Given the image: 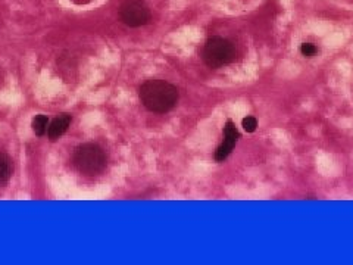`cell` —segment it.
<instances>
[{
  "label": "cell",
  "mask_w": 353,
  "mask_h": 265,
  "mask_svg": "<svg viewBox=\"0 0 353 265\" xmlns=\"http://www.w3.org/2000/svg\"><path fill=\"white\" fill-rule=\"evenodd\" d=\"M121 19L125 25L137 28L150 21V10L141 0H128L121 7Z\"/></svg>",
  "instance_id": "4"
},
{
  "label": "cell",
  "mask_w": 353,
  "mask_h": 265,
  "mask_svg": "<svg viewBox=\"0 0 353 265\" xmlns=\"http://www.w3.org/2000/svg\"><path fill=\"white\" fill-rule=\"evenodd\" d=\"M240 139V133L236 128V125L228 121L224 127V142L221 143V146L215 151V159L218 162H222L224 159L228 158V155L231 153V151L234 149L237 140Z\"/></svg>",
  "instance_id": "5"
},
{
  "label": "cell",
  "mask_w": 353,
  "mask_h": 265,
  "mask_svg": "<svg viewBox=\"0 0 353 265\" xmlns=\"http://www.w3.org/2000/svg\"><path fill=\"white\" fill-rule=\"evenodd\" d=\"M72 164L84 176H97L106 167V155L97 145L84 143L74 151Z\"/></svg>",
  "instance_id": "2"
},
{
  "label": "cell",
  "mask_w": 353,
  "mask_h": 265,
  "mask_svg": "<svg viewBox=\"0 0 353 265\" xmlns=\"http://www.w3.org/2000/svg\"><path fill=\"white\" fill-rule=\"evenodd\" d=\"M139 96L144 108L156 114L170 112L178 102V90L176 86L158 78L144 81L140 86Z\"/></svg>",
  "instance_id": "1"
},
{
  "label": "cell",
  "mask_w": 353,
  "mask_h": 265,
  "mask_svg": "<svg viewBox=\"0 0 353 265\" xmlns=\"http://www.w3.org/2000/svg\"><path fill=\"white\" fill-rule=\"evenodd\" d=\"M13 174V162L9 155L0 152V186L6 184Z\"/></svg>",
  "instance_id": "7"
},
{
  "label": "cell",
  "mask_w": 353,
  "mask_h": 265,
  "mask_svg": "<svg viewBox=\"0 0 353 265\" xmlns=\"http://www.w3.org/2000/svg\"><path fill=\"white\" fill-rule=\"evenodd\" d=\"M31 127H33V131L35 136L41 137L46 134L47 131V127H49V118L43 114H38L33 118V122H31Z\"/></svg>",
  "instance_id": "8"
},
{
  "label": "cell",
  "mask_w": 353,
  "mask_h": 265,
  "mask_svg": "<svg viewBox=\"0 0 353 265\" xmlns=\"http://www.w3.org/2000/svg\"><path fill=\"white\" fill-rule=\"evenodd\" d=\"M236 58V49L231 41L222 37H212L203 47V61L209 68H221Z\"/></svg>",
  "instance_id": "3"
},
{
  "label": "cell",
  "mask_w": 353,
  "mask_h": 265,
  "mask_svg": "<svg viewBox=\"0 0 353 265\" xmlns=\"http://www.w3.org/2000/svg\"><path fill=\"white\" fill-rule=\"evenodd\" d=\"M242 127L245 128V131L253 133V131L256 130V127H258V121H256L255 116H246V118H243V121H242Z\"/></svg>",
  "instance_id": "9"
},
{
  "label": "cell",
  "mask_w": 353,
  "mask_h": 265,
  "mask_svg": "<svg viewBox=\"0 0 353 265\" xmlns=\"http://www.w3.org/2000/svg\"><path fill=\"white\" fill-rule=\"evenodd\" d=\"M300 52H302V55L311 58V56H314V55L317 53V47H315V44H312V43H303V44L300 46Z\"/></svg>",
  "instance_id": "10"
},
{
  "label": "cell",
  "mask_w": 353,
  "mask_h": 265,
  "mask_svg": "<svg viewBox=\"0 0 353 265\" xmlns=\"http://www.w3.org/2000/svg\"><path fill=\"white\" fill-rule=\"evenodd\" d=\"M71 115L70 114H61L59 116H56L47 127V136L52 142H56L59 137H62L67 130L71 125Z\"/></svg>",
  "instance_id": "6"
}]
</instances>
